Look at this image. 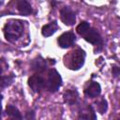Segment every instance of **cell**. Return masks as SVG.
Returning a JSON list of instances; mask_svg holds the SVG:
<instances>
[{
	"label": "cell",
	"mask_w": 120,
	"mask_h": 120,
	"mask_svg": "<svg viewBox=\"0 0 120 120\" xmlns=\"http://www.w3.org/2000/svg\"><path fill=\"white\" fill-rule=\"evenodd\" d=\"M23 33V23L20 20H9L4 26V35L7 40L14 42Z\"/></svg>",
	"instance_id": "obj_1"
},
{
	"label": "cell",
	"mask_w": 120,
	"mask_h": 120,
	"mask_svg": "<svg viewBox=\"0 0 120 120\" xmlns=\"http://www.w3.org/2000/svg\"><path fill=\"white\" fill-rule=\"evenodd\" d=\"M26 119L27 120H34L35 119V112L34 111H29L26 113Z\"/></svg>",
	"instance_id": "obj_18"
},
{
	"label": "cell",
	"mask_w": 120,
	"mask_h": 120,
	"mask_svg": "<svg viewBox=\"0 0 120 120\" xmlns=\"http://www.w3.org/2000/svg\"><path fill=\"white\" fill-rule=\"evenodd\" d=\"M6 112L12 120H22V116L20 111L13 105H8L6 108Z\"/></svg>",
	"instance_id": "obj_13"
},
{
	"label": "cell",
	"mask_w": 120,
	"mask_h": 120,
	"mask_svg": "<svg viewBox=\"0 0 120 120\" xmlns=\"http://www.w3.org/2000/svg\"><path fill=\"white\" fill-rule=\"evenodd\" d=\"M60 18L61 21L68 26H71L76 22V15L75 12L69 7H64L60 10Z\"/></svg>",
	"instance_id": "obj_4"
},
{
	"label": "cell",
	"mask_w": 120,
	"mask_h": 120,
	"mask_svg": "<svg viewBox=\"0 0 120 120\" xmlns=\"http://www.w3.org/2000/svg\"><path fill=\"white\" fill-rule=\"evenodd\" d=\"M31 66H32V69L33 70H35L37 72H42V71H44L46 69L47 63H46V60L45 59H43L42 57L38 56V58H36V59L33 60Z\"/></svg>",
	"instance_id": "obj_11"
},
{
	"label": "cell",
	"mask_w": 120,
	"mask_h": 120,
	"mask_svg": "<svg viewBox=\"0 0 120 120\" xmlns=\"http://www.w3.org/2000/svg\"><path fill=\"white\" fill-rule=\"evenodd\" d=\"M79 94L76 90H67L64 94V101L68 105H73L77 102Z\"/></svg>",
	"instance_id": "obj_10"
},
{
	"label": "cell",
	"mask_w": 120,
	"mask_h": 120,
	"mask_svg": "<svg viewBox=\"0 0 120 120\" xmlns=\"http://www.w3.org/2000/svg\"><path fill=\"white\" fill-rule=\"evenodd\" d=\"M83 37H84V39L89 43H92L94 45L101 44V37H100L99 33L94 28H90L83 35Z\"/></svg>",
	"instance_id": "obj_7"
},
{
	"label": "cell",
	"mask_w": 120,
	"mask_h": 120,
	"mask_svg": "<svg viewBox=\"0 0 120 120\" xmlns=\"http://www.w3.org/2000/svg\"><path fill=\"white\" fill-rule=\"evenodd\" d=\"M75 35L72 32H65L63 33L59 38H58V44L61 48H68L70 46H72L75 42Z\"/></svg>",
	"instance_id": "obj_5"
},
{
	"label": "cell",
	"mask_w": 120,
	"mask_h": 120,
	"mask_svg": "<svg viewBox=\"0 0 120 120\" xmlns=\"http://www.w3.org/2000/svg\"><path fill=\"white\" fill-rule=\"evenodd\" d=\"M79 120H96V113L91 106H88L86 109L81 112Z\"/></svg>",
	"instance_id": "obj_14"
},
{
	"label": "cell",
	"mask_w": 120,
	"mask_h": 120,
	"mask_svg": "<svg viewBox=\"0 0 120 120\" xmlns=\"http://www.w3.org/2000/svg\"><path fill=\"white\" fill-rule=\"evenodd\" d=\"M97 107H98V112H99V113H101V114L105 113V112H106V111H107V108H108L107 101H106L104 98L100 99V101H99V102H98Z\"/></svg>",
	"instance_id": "obj_17"
},
{
	"label": "cell",
	"mask_w": 120,
	"mask_h": 120,
	"mask_svg": "<svg viewBox=\"0 0 120 120\" xmlns=\"http://www.w3.org/2000/svg\"><path fill=\"white\" fill-rule=\"evenodd\" d=\"M13 82V76H0V87H7Z\"/></svg>",
	"instance_id": "obj_16"
},
{
	"label": "cell",
	"mask_w": 120,
	"mask_h": 120,
	"mask_svg": "<svg viewBox=\"0 0 120 120\" xmlns=\"http://www.w3.org/2000/svg\"><path fill=\"white\" fill-rule=\"evenodd\" d=\"M112 73H113V75H114L115 77H117V76L119 75V68H118L117 67H113V68H112Z\"/></svg>",
	"instance_id": "obj_20"
},
{
	"label": "cell",
	"mask_w": 120,
	"mask_h": 120,
	"mask_svg": "<svg viewBox=\"0 0 120 120\" xmlns=\"http://www.w3.org/2000/svg\"><path fill=\"white\" fill-rule=\"evenodd\" d=\"M84 59H85V52L83 50L80 48L77 50H74L70 55L69 68L74 70L80 69L84 64Z\"/></svg>",
	"instance_id": "obj_3"
},
{
	"label": "cell",
	"mask_w": 120,
	"mask_h": 120,
	"mask_svg": "<svg viewBox=\"0 0 120 120\" xmlns=\"http://www.w3.org/2000/svg\"><path fill=\"white\" fill-rule=\"evenodd\" d=\"M1 115H2V107H1V103H0V118H1Z\"/></svg>",
	"instance_id": "obj_21"
},
{
	"label": "cell",
	"mask_w": 120,
	"mask_h": 120,
	"mask_svg": "<svg viewBox=\"0 0 120 120\" xmlns=\"http://www.w3.org/2000/svg\"><path fill=\"white\" fill-rule=\"evenodd\" d=\"M62 85V78L55 69H51L48 73V79L45 86L50 92H56Z\"/></svg>",
	"instance_id": "obj_2"
},
{
	"label": "cell",
	"mask_w": 120,
	"mask_h": 120,
	"mask_svg": "<svg viewBox=\"0 0 120 120\" xmlns=\"http://www.w3.org/2000/svg\"><path fill=\"white\" fill-rule=\"evenodd\" d=\"M28 85L34 92H39L45 86V82L40 75L35 74L28 79Z\"/></svg>",
	"instance_id": "obj_6"
},
{
	"label": "cell",
	"mask_w": 120,
	"mask_h": 120,
	"mask_svg": "<svg viewBox=\"0 0 120 120\" xmlns=\"http://www.w3.org/2000/svg\"><path fill=\"white\" fill-rule=\"evenodd\" d=\"M57 29H58V25H57V22L54 21L48 24H45L41 29V34L44 37H50L53 35L57 31Z\"/></svg>",
	"instance_id": "obj_12"
},
{
	"label": "cell",
	"mask_w": 120,
	"mask_h": 120,
	"mask_svg": "<svg viewBox=\"0 0 120 120\" xmlns=\"http://www.w3.org/2000/svg\"><path fill=\"white\" fill-rule=\"evenodd\" d=\"M9 120H12V119H9Z\"/></svg>",
	"instance_id": "obj_23"
},
{
	"label": "cell",
	"mask_w": 120,
	"mask_h": 120,
	"mask_svg": "<svg viewBox=\"0 0 120 120\" xmlns=\"http://www.w3.org/2000/svg\"><path fill=\"white\" fill-rule=\"evenodd\" d=\"M5 67H6L5 62L0 59V76H1V74L3 73V71H4V69H5Z\"/></svg>",
	"instance_id": "obj_19"
},
{
	"label": "cell",
	"mask_w": 120,
	"mask_h": 120,
	"mask_svg": "<svg viewBox=\"0 0 120 120\" xmlns=\"http://www.w3.org/2000/svg\"><path fill=\"white\" fill-rule=\"evenodd\" d=\"M90 24L87 22H82L76 28L77 32L80 34V35H84L89 29H90Z\"/></svg>",
	"instance_id": "obj_15"
},
{
	"label": "cell",
	"mask_w": 120,
	"mask_h": 120,
	"mask_svg": "<svg viewBox=\"0 0 120 120\" xmlns=\"http://www.w3.org/2000/svg\"><path fill=\"white\" fill-rule=\"evenodd\" d=\"M17 8H18L19 12L23 16H28V15L32 14V12H33V8H32L30 3L25 0L19 1L17 3Z\"/></svg>",
	"instance_id": "obj_9"
},
{
	"label": "cell",
	"mask_w": 120,
	"mask_h": 120,
	"mask_svg": "<svg viewBox=\"0 0 120 120\" xmlns=\"http://www.w3.org/2000/svg\"><path fill=\"white\" fill-rule=\"evenodd\" d=\"M101 87L100 84L97 82H92L85 89V94L90 98H96L100 95Z\"/></svg>",
	"instance_id": "obj_8"
},
{
	"label": "cell",
	"mask_w": 120,
	"mask_h": 120,
	"mask_svg": "<svg viewBox=\"0 0 120 120\" xmlns=\"http://www.w3.org/2000/svg\"><path fill=\"white\" fill-rule=\"evenodd\" d=\"M115 120H119V119H115Z\"/></svg>",
	"instance_id": "obj_22"
}]
</instances>
